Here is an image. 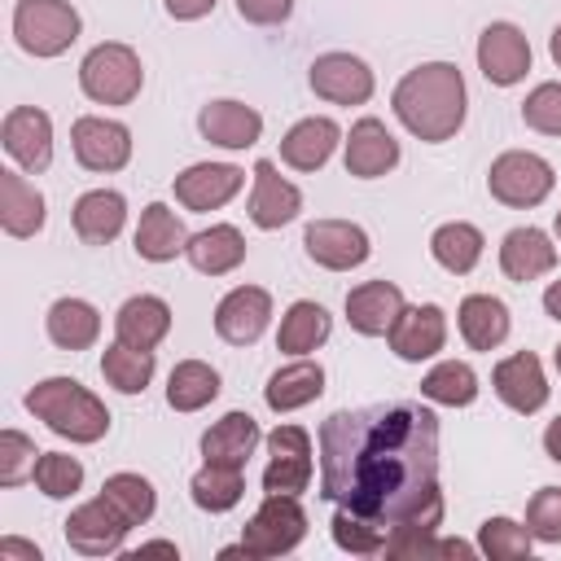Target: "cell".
<instances>
[{
  "instance_id": "cell-1",
  "label": "cell",
  "mask_w": 561,
  "mask_h": 561,
  "mask_svg": "<svg viewBox=\"0 0 561 561\" xmlns=\"http://www.w3.org/2000/svg\"><path fill=\"white\" fill-rule=\"evenodd\" d=\"M320 495L386 543L443 526L438 416L421 403L342 408L320 425Z\"/></svg>"
},
{
  "instance_id": "cell-2",
  "label": "cell",
  "mask_w": 561,
  "mask_h": 561,
  "mask_svg": "<svg viewBox=\"0 0 561 561\" xmlns=\"http://www.w3.org/2000/svg\"><path fill=\"white\" fill-rule=\"evenodd\" d=\"M399 123L425 140V145H438V140H451L465 123V105H469V92H465V75L451 66V61H425L416 70H408L399 83H394V96H390Z\"/></svg>"
},
{
  "instance_id": "cell-3",
  "label": "cell",
  "mask_w": 561,
  "mask_h": 561,
  "mask_svg": "<svg viewBox=\"0 0 561 561\" xmlns=\"http://www.w3.org/2000/svg\"><path fill=\"white\" fill-rule=\"evenodd\" d=\"M26 412L70 443H96L110 430L105 403L75 377H44L26 390Z\"/></svg>"
},
{
  "instance_id": "cell-4",
  "label": "cell",
  "mask_w": 561,
  "mask_h": 561,
  "mask_svg": "<svg viewBox=\"0 0 561 561\" xmlns=\"http://www.w3.org/2000/svg\"><path fill=\"white\" fill-rule=\"evenodd\" d=\"M79 88L96 105H131L145 88V66L127 44H96L79 61Z\"/></svg>"
},
{
  "instance_id": "cell-5",
  "label": "cell",
  "mask_w": 561,
  "mask_h": 561,
  "mask_svg": "<svg viewBox=\"0 0 561 561\" xmlns=\"http://www.w3.org/2000/svg\"><path fill=\"white\" fill-rule=\"evenodd\" d=\"M83 22L70 0H18L13 4V39L31 57H61L79 39Z\"/></svg>"
},
{
  "instance_id": "cell-6",
  "label": "cell",
  "mask_w": 561,
  "mask_h": 561,
  "mask_svg": "<svg viewBox=\"0 0 561 561\" xmlns=\"http://www.w3.org/2000/svg\"><path fill=\"white\" fill-rule=\"evenodd\" d=\"M302 539H307V513L298 495H263V504L241 530V552L267 561V557L294 552Z\"/></svg>"
},
{
  "instance_id": "cell-7",
  "label": "cell",
  "mask_w": 561,
  "mask_h": 561,
  "mask_svg": "<svg viewBox=\"0 0 561 561\" xmlns=\"http://www.w3.org/2000/svg\"><path fill=\"white\" fill-rule=\"evenodd\" d=\"M552 184H557L552 162L539 158V153H530V149H508V153H500V158L491 162V171H486L491 197L504 202V206H513V210L539 206V202L552 193Z\"/></svg>"
},
{
  "instance_id": "cell-8",
  "label": "cell",
  "mask_w": 561,
  "mask_h": 561,
  "mask_svg": "<svg viewBox=\"0 0 561 561\" xmlns=\"http://www.w3.org/2000/svg\"><path fill=\"white\" fill-rule=\"evenodd\" d=\"M311 486V434L302 425H276L267 434V495H302Z\"/></svg>"
},
{
  "instance_id": "cell-9",
  "label": "cell",
  "mask_w": 561,
  "mask_h": 561,
  "mask_svg": "<svg viewBox=\"0 0 561 561\" xmlns=\"http://www.w3.org/2000/svg\"><path fill=\"white\" fill-rule=\"evenodd\" d=\"M478 70L495 88H513L530 70V39L513 22H491L478 35Z\"/></svg>"
},
{
  "instance_id": "cell-10",
  "label": "cell",
  "mask_w": 561,
  "mask_h": 561,
  "mask_svg": "<svg viewBox=\"0 0 561 561\" xmlns=\"http://www.w3.org/2000/svg\"><path fill=\"white\" fill-rule=\"evenodd\" d=\"M70 149H75L79 167H88V171H123L131 158V131L118 118L83 114L70 127Z\"/></svg>"
},
{
  "instance_id": "cell-11",
  "label": "cell",
  "mask_w": 561,
  "mask_h": 561,
  "mask_svg": "<svg viewBox=\"0 0 561 561\" xmlns=\"http://www.w3.org/2000/svg\"><path fill=\"white\" fill-rule=\"evenodd\" d=\"M302 245H307V259L320 263L324 272H351L373 254L368 232L359 224H351V219H316V224H307Z\"/></svg>"
},
{
  "instance_id": "cell-12",
  "label": "cell",
  "mask_w": 561,
  "mask_h": 561,
  "mask_svg": "<svg viewBox=\"0 0 561 561\" xmlns=\"http://www.w3.org/2000/svg\"><path fill=\"white\" fill-rule=\"evenodd\" d=\"M0 140H4V153H9L22 171H31V175L48 171V162H53V118H48L44 110H35V105H13V110L4 114Z\"/></svg>"
},
{
  "instance_id": "cell-13",
  "label": "cell",
  "mask_w": 561,
  "mask_h": 561,
  "mask_svg": "<svg viewBox=\"0 0 561 561\" xmlns=\"http://www.w3.org/2000/svg\"><path fill=\"white\" fill-rule=\"evenodd\" d=\"M272 320V294L259 289V285H237L219 298L215 307V333L228 342V346H250L263 337Z\"/></svg>"
},
{
  "instance_id": "cell-14",
  "label": "cell",
  "mask_w": 561,
  "mask_h": 561,
  "mask_svg": "<svg viewBox=\"0 0 561 561\" xmlns=\"http://www.w3.org/2000/svg\"><path fill=\"white\" fill-rule=\"evenodd\" d=\"M127 522L96 495L88 504H79L70 517H66V543L83 557H114L123 552V539H127Z\"/></svg>"
},
{
  "instance_id": "cell-15",
  "label": "cell",
  "mask_w": 561,
  "mask_h": 561,
  "mask_svg": "<svg viewBox=\"0 0 561 561\" xmlns=\"http://www.w3.org/2000/svg\"><path fill=\"white\" fill-rule=\"evenodd\" d=\"M311 92L333 105H364L373 96V70L351 53H320L307 75Z\"/></svg>"
},
{
  "instance_id": "cell-16",
  "label": "cell",
  "mask_w": 561,
  "mask_h": 561,
  "mask_svg": "<svg viewBox=\"0 0 561 561\" xmlns=\"http://www.w3.org/2000/svg\"><path fill=\"white\" fill-rule=\"evenodd\" d=\"M245 184V171L232 162H193L188 171L175 175V202L184 210H219L232 202Z\"/></svg>"
},
{
  "instance_id": "cell-17",
  "label": "cell",
  "mask_w": 561,
  "mask_h": 561,
  "mask_svg": "<svg viewBox=\"0 0 561 561\" xmlns=\"http://www.w3.org/2000/svg\"><path fill=\"white\" fill-rule=\"evenodd\" d=\"M342 145H346V149H342L346 175L377 180V175H386V171L399 167V140L390 136V127H386L381 118H359Z\"/></svg>"
},
{
  "instance_id": "cell-18",
  "label": "cell",
  "mask_w": 561,
  "mask_h": 561,
  "mask_svg": "<svg viewBox=\"0 0 561 561\" xmlns=\"http://www.w3.org/2000/svg\"><path fill=\"white\" fill-rule=\"evenodd\" d=\"M390 337V351L408 364H421L430 355L443 351L447 342V316L438 302H421V307H403V316L394 320V329L386 333Z\"/></svg>"
},
{
  "instance_id": "cell-19",
  "label": "cell",
  "mask_w": 561,
  "mask_h": 561,
  "mask_svg": "<svg viewBox=\"0 0 561 561\" xmlns=\"http://www.w3.org/2000/svg\"><path fill=\"white\" fill-rule=\"evenodd\" d=\"M403 307L408 302L394 280H364L346 294V320L364 337H386L394 329V320L403 316Z\"/></svg>"
},
{
  "instance_id": "cell-20",
  "label": "cell",
  "mask_w": 561,
  "mask_h": 561,
  "mask_svg": "<svg viewBox=\"0 0 561 561\" xmlns=\"http://www.w3.org/2000/svg\"><path fill=\"white\" fill-rule=\"evenodd\" d=\"M491 386L522 416H530V412H539L548 403V377H543L539 355H530V351H517V355L500 359L495 373H491Z\"/></svg>"
},
{
  "instance_id": "cell-21",
  "label": "cell",
  "mask_w": 561,
  "mask_h": 561,
  "mask_svg": "<svg viewBox=\"0 0 561 561\" xmlns=\"http://www.w3.org/2000/svg\"><path fill=\"white\" fill-rule=\"evenodd\" d=\"M254 193H250V219H254V228H263V232H272V228H285L289 219H298V210H302V193L276 171V162H254Z\"/></svg>"
},
{
  "instance_id": "cell-22",
  "label": "cell",
  "mask_w": 561,
  "mask_h": 561,
  "mask_svg": "<svg viewBox=\"0 0 561 561\" xmlns=\"http://www.w3.org/2000/svg\"><path fill=\"white\" fill-rule=\"evenodd\" d=\"M197 127L219 149H250L263 136V114L245 101H210V105H202Z\"/></svg>"
},
{
  "instance_id": "cell-23",
  "label": "cell",
  "mask_w": 561,
  "mask_h": 561,
  "mask_svg": "<svg viewBox=\"0 0 561 561\" xmlns=\"http://www.w3.org/2000/svg\"><path fill=\"white\" fill-rule=\"evenodd\" d=\"M342 140V127L324 114H311V118H298L285 136H280V162L294 167V171H320L333 149Z\"/></svg>"
},
{
  "instance_id": "cell-24",
  "label": "cell",
  "mask_w": 561,
  "mask_h": 561,
  "mask_svg": "<svg viewBox=\"0 0 561 561\" xmlns=\"http://www.w3.org/2000/svg\"><path fill=\"white\" fill-rule=\"evenodd\" d=\"M500 267H504V276L517 280V285L539 280V276H548V272L557 267V245L548 241L543 228H513V232H504V241H500Z\"/></svg>"
},
{
  "instance_id": "cell-25",
  "label": "cell",
  "mask_w": 561,
  "mask_h": 561,
  "mask_svg": "<svg viewBox=\"0 0 561 561\" xmlns=\"http://www.w3.org/2000/svg\"><path fill=\"white\" fill-rule=\"evenodd\" d=\"M171 333V307L158 298V294H136L118 307L114 316V337L127 342V346H140V351H153L162 337Z\"/></svg>"
},
{
  "instance_id": "cell-26",
  "label": "cell",
  "mask_w": 561,
  "mask_h": 561,
  "mask_svg": "<svg viewBox=\"0 0 561 561\" xmlns=\"http://www.w3.org/2000/svg\"><path fill=\"white\" fill-rule=\"evenodd\" d=\"M184 259L202 276H228V272H237L245 263V237L232 224H210V228H202V232L188 237Z\"/></svg>"
},
{
  "instance_id": "cell-27",
  "label": "cell",
  "mask_w": 561,
  "mask_h": 561,
  "mask_svg": "<svg viewBox=\"0 0 561 561\" xmlns=\"http://www.w3.org/2000/svg\"><path fill=\"white\" fill-rule=\"evenodd\" d=\"M75 232H79V241H88V245H110L118 232H123V224H127V202H123V193H114V188H92V193H83L79 202H75Z\"/></svg>"
},
{
  "instance_id": "cell-28",
  "label": "cell",
  "mask_w": 561,
  "mask_h": 561,
  "mask_svg": "<svg viewBox=\"0 0 561 561\" xmlns=\"http://www.w3.org/2000/svg\"><path fill=\"white\" fill-rule=\"evenodd\" d=\"M188 250V232H184V219L162 206V202H149L140 224H136V254L149 259V263H171L175 254Z\"/></svg>"
},
{
  "instance_id": "cell-29",
  "label": "cell",
  "mask_w": 561,
  "mask_h": 561,
  "mask_svg": "<svg viewBox=\"0 0 561 561\" xmlns=\"http://www.w3.org/2000/svg\"><path fill=\"white\" fill-rule=\"evenodd\" d=\"M324 394V368L316 359H294L285 368H276L263 386V399L272 412H298L307 403H316Z\"/></svg>"
},
{
  "instance_id": "cell-30",
  "label": "cell",
  "mask_w": 561,
  "mask_h": 561,
  "mask_svg": "<svg viewBox=\"0 0 561 561\" xmlns=\"http://www.w3.org/2000/svg\"><path fill=\"white\" fill-rule=\"evenodd\" d=\"M0 224L9 237H35L44 228V193L22 171H0Z\"/></svg>"
},
{
  "instance_id": "cell-31",
  "label": "cell",
  "mask_w": 561,
  "mask_h": 561,
  "mask_svg": "<svg viewBox=\"0 0 561 561\" xmlns=\"http://www.w3.org/2000/svg\"><path fill=\"white\" fill-rule=\"evenodd\" d=\"M259 438L263 434H259V421L250 412H228V416H219L202 434V456L206 460H219V465H241L245 469V460L254 456Z\"/></svg>"
},
{
  "instance_id": "cell-32",
  "label": "cell",
  "mask_w": 561,
  "mask_h": 561,
  "mask_svg": "<svg viewBox=\"0 0 561 561\" xmlns=\"http://www.w3.org/2000/svg\"><path fill=\"white\" fill-rule=\"evenodd\" d=\"M456 324H460V337L473 346V351H495L504 337H508V307L495 298V294H469L456 311Z\"/></svg>"
},
{
  "instance_id": "cell-33",
  "label": "cell",
  "mask_w": 561,
  "mask_h": 561,
  "mask_svg": "<svg viewBox=\"0 0 561 561\" xmlns=\"http://www.w3.org/2000/svg\"><path fill=\"white\" fill-rule=\"evenodd\" d=\"M48 342L61 346V351H88L96 337H101V311L83 298H57L48 307Z\"/></svg>"
},
{
  "instance_id": "cell-34",
  "label": "cell",
  "mask_w": 561,
  "mask_h": 561,
  "mask_svg": "<svg viewBox=\"0 0 561 561\" xmlns=\"http://www.w3.org/2000/svg\"><path fill=\"white\" fill-rule=\"evenodd\" d=\"M329 329H333L329 311H324L320 302H311V298H298V302H289V311L280 316L276 351H285V355H311L316 346L329 342Z\"/></svg>"
},
{
  "instance_id": "cell-35",
  "label": "cell",
  "mask_w": 561,
  "mask_h": 561,
  "mask_svg": "<svg viewBox=\"0 0 561 561\" xmlns=\"http://www.w3.org/2000/svg\"><path fill=\"white\" fill-rule=\"evenodd\" d=\"M482 245H486L482 232H478L473 224H465V219L438 224L434 237H430L434 263H438L443 272H451V276H469V272L478 267V259H482Z\"/></svg>"
},
{
  "instance_id": "cell-36",
  "label": "cell",
  "mask_w": 561,
  "mask_h": 561,
  "mask_svg": "<svg viewBox=\"0 0 561 561\" xmlns=\"http://www.w3.org/2000/svg\"><path fill=\"white\" fill-rule=\"evenodd\" d=\"M188 491H193V504H197V508H206V513H228V508H237L241 495H245V469H241V465L206 460V465L193 473Z\"/></svg>"
},
{
  "instance_id": "cell-37",
  "label": "cell",
  "mask_w": 561,
  "mask_h": 561,
  "mask_svg": "<svg viewBox=\"0 0 561 561\" xmlns=\"http://www.w3.org/2000/svg\"><path fill=\"white\" fill-rule=\"evenodd\" d=\"M219 394V373L202 359H180L167 377V403L175 412H202Z\"/></svg>"
},
{
  "instance_id": "cell-38",
  "label": "cell",
  "mask_w": 561,
  "mask_h": 561,
  "mask_svg": "<svg viewBox=\"0 0 561 561\" xmlns=\"http://www.w3.org/2000/svg\"><path fill=\"white\" fill-rule=\"evenodd\" d=\"M101 377L118 390V394H145V386L153 381V351L114 342L101 355Z\"/></svg>"
},
{
  "instance_id": "cell-39",
  "label": "cell",
  "mask_w": 561,
  "mask_h": 561,
  "mask_svg": "<svg viewBox=\"0 0 561 561\" xmlns=\"http://www.w3.org/2000/svg\"><path fill=\"white\" fill-rule=\"evenodd\" d=\"M421 394L443 408H469L478 399V373L465 359H443L421 377Z\"/></svg>"
},
{
  "instance_id": "cell-40",
  "label": "cell",
  "mask_w": 561,
  "mask_h": 561,
  "mask_svg": "<svg viewBox=\"0 0 561 561\" xmlns=\"http://www.w3.org/2000/svg\"><path fill=\"white\" fill-rule=\"evenodd\" d=\"M101 500L127 522V526H145L158 508V495H153V482L140 478V473H110L105 486H101Z\"/></svg>"
},
{
  "instance_id": "cell-41",
  "label": "cell",
  "mask_w": 561,
  "mask_h": 561,
  "mask_svg": "<svg viewBox=\"0 0 561 561\" xmlns=\"http://www.w3.org/2000/svg\"><path fill=\"white\" fill-rule=\"evenodd\" d=\"M530 543H535V535L526 526H517L513 517H486L478 526V552L491 561H522V557H530Z\"/></svg>"
},
{
  "instance_id": "cell-42",
  "label": "cell",
  "mask_w": 561,
  "mask_h": 561,
  "mask_svg": "<svg viewBox=\"0 0 561 561\" xmlns=\"http://www.w3.org/2000/svg\"><path fill=\"white\" fill-rule=\"evenodd\" d=\"M31 482L48 495V500H66L83 486V465L66 451H39L35 469H31Z\"/></svg>"
},
{
  "instance_id": "cell-43",
  "label": "cell",
  "mask_w": 561,
  "mask_h": 561,
  "mask_svg": "<svg viewBox=\"0 0 561 561\" xmlns=\"http://www.w3.org/2000/svg\"><path fill=\"white\" fill-rule=\"evenodd\" d=\"M35 460H39V451H35V443L22 430H4L0 434V486L26 482L31 469H35Z\"/></svg>"
},
{
  "instance_id": "cell-44",
  "label": "cell",
  "mask_w": 561,
  "mask_h": 561,
  "mask_svg": "<svg viewBox=\"0 0 561 561\" xmlns=\"http://www.w3.org/2000/svg\"><path fill=\"white\" fill-rule=\"evenodd\" d=\"M526 530L539 543H561V486H539L526 504Z\"/></svg>"
},
{
  "instance_id": "cell-45",
  "label": "cell",
  "mask_w": 561,
  "mask_h": 561,
  "mask_svg": "<svg viewBox=\"0 0 561 561\" xmlns=\"http://www.w3.org/2000/svg\"><path fill=\"white\" fill-rule=\"evenodd\" d=\"M329 530H333V543L342 548V552H351V557H377V552H386V539L368 526V522H359V517H351V513H333V522H329Z\"/></svg>"
},
{
  "instance_id": "cell-46",
  "label": "cell",
  "mask_w": 561,
  "mask_h": 561,
  "mask_svg": "<svg viewBox=\"0 0 561 561\" xmlns=\"http://www.w3.org/2000/svg\"><path fill=\"white\" fill-rule=\"evenodd\" d=\"M522 123L543 136H561V83H539L522 101Z\"/></svg>"
},
{
  "instance_id": "cell-47",
  "label": "cell",
  "mask_w": 561,
  "mask_h": 561,
  "mask_svg": "<svg viewBox=\"0 0 561 561\" xmlns=\"http://www.w3.org/2000/svg\"><path fill=\"white\" fill-rule=\"evenodd\" d=\"M237 13L250 26H280L294 13V0H237Z\"/></svg>"
},
{
  "instance_id": "cell-48",
  "label": "cell",
  "mask_w": 561,
  "mask_h": 561,
  "mask_svg": "<svg viewBox=\"0 0 561 561\" xmlns=\"http://www.w3.org/2000/svg\"><path fill=\"white\" fill-rule=\"evenodd\" d=\"M167 4V13L175 18V22H197V18H206L219 0H162Z\"/></svg>"
},
{
  "instance_id": "cell-49",
  "label": "cell",
  "mask_w": 561,
  "mask_h": 561,
  "mask_svg": "<svg viewBox=\"0 0 561 561\" xmlns=\"http://www.w3.org/2000/svg\"><path fill=\"white\" fill-rule=\"evenodd\" d=\"M9 557H22V561H39L44 552H39L35 543H26V539H13V535H4V539H0V561H9Z\"/></svg>"
},
{
  "instance_id": "cell-50",
  "label": "cell",
  "mask_w": 561,
  "mask_h": 561,
  "mask_svg": "<svg viewBox=\"0 0 561 561\" xmlns=\"http://www.w3.org/2000/svg\"><path fill=\"white\" fill-rule=\"evenodd\" d=\"M543 451L561 465V416H557V421H548V430H543Z\"/></svg>"
},
{
  "instance_id": "cell-51",
  "label": "cell",
  "mask_w": 561,
  "mask_h": 561,
  "mask_svg": "<svg viewBox=\"0 0 561 561\" xmlns=\"http://www.w3.org/2000/svg\"><path fill=\"white\" fill-rule=\"evenodd\" d=\"M543 311H548V316L561 324V280H552V285L543 289Z\"/></svg>"
},
{
  "instance_id": "cell-52",
  "label": "cell",
  "mask_w": 561,
  "mask_h": 561,
  "mask_svg": "<svg viewBox=\"0 0 561 561\" xmlns=\"http://www.w3.org/2000/svg\"><path fill=\"white\" fill-rule=\"evenodd\" d=\"M140 552H162V557H180V548H175L171 539H149V543H140Z\"/></svg>"
},
{
  "instance_id": "cell-53",
  "label": "cell",
  "mask_w": 561,
  "mask_h": 561,
  "mask_svg": "<svg viewBox=\"0 0 561 561\" xmlns=\"http://www.w3.org/2000/svg\"><path fill=\"white\" fill-rule=\"evenodd\" d=\"M548 53H552V61L561 66V22L552 26V39H548Z\"/></svg>"
},
{
  "instance_id": "cell-54",
  "label": "cell",
  "mask_w": 561,
  "mask_h": 561,
  "mask_svg": "<svg viewBox=\"0 0 561 561\" xmlns=\"http://www.w3.org/2000/svg\"><path fill=\"white\" fill-rule=\"evenodd\" d=\"M552 359H557V373H561V346H557V355H552Z\"/></svg>"
},
{
  "instance_id": "cell-55",
  "label": "cell",
  "mask_w": 561,
  "mask_h": 561,
  "mask_svg": "<svg viewBox=\"0 0 561 561\" xmlns=\"http://www.w3.org/2000/svg\"><path fill=\"white\" fill-rule=\"evenodd\" d=\"M557 241H561V210H557Z\"/></svg>"
}]
</instances>
